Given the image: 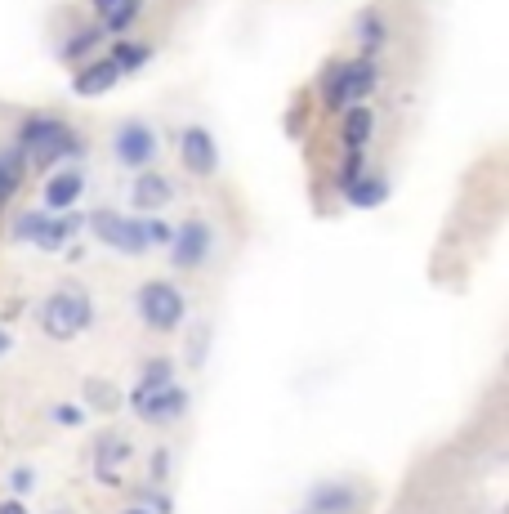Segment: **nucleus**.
Listing matches in <instances>:
<instances>
[{"label": "nucleus", "instance_id": "7c9ffc66", "mask_svg": "<svg viewBox=\"0 0 509 514\" xmlns=\"http://www.w3.org/2000/svg\"><path fill=\"white\" fill-rule=\"evenodd\" d=\"M112 5H117V0H94V9H99V14H108Z\"/></svg>", "mask_w": 509, "mask_h": 514}, {"label": "nucleus", "instance_id": "0eeeda50", "mask_svg": "<svg viewBox=\"0 0 509 514\" xmlns=\"http://www.w3.org/2000/svg\"><path fill=\"white\" fill-rule=\"evenodd\" d=\"M210 242H215V228L206 220H184L170 233V260H175V269H197L210 255Z\"/></svg>", "mask_w": 509, "mask_h": 514}, {"label": "nucleus", "instance_id": "ddd939ff", "mask_svg": "<svg viewBox=\"0 0 509 514\" xmlns=\"http://www.w3.org/2000/svg\"><path fill=\"white\" fill-rule=\"evenodd\" d=\"M130 202H134V211H161V206L170 202V179L161 175V170H139V179H134V188H130Z\"/></svg>", "mask_w": 509, "mask_h": 514}, {"label": "nucleus", "instance_id": "cd10ccee", "mask_svg": "<svg viewBox=\"0 0 509 514\" xmlns=\"http://www.w3.org/2000/svg\"><path fill=\"white\" fill-rule=\"evenodd\" d=\"M358 175H367V161H362V152H349V161H344V170H340V188H349Z\"/></svg>", "mask_w": 509, "mask_h": 514}, {"label": "nucleus", "instance_id": "4be33fe9", "mask_svg": "<svg viewBox=\"0 0 509 514\" xmlns=\"http://www.w3.org/2000/svg\"><path fill=\"white\" fill-rule=\"evenodd\" d=\"M50 220H54L50 211H23L14 220V242H32L36 246V242H41V233L50 228Z\"/></svg>", "mask_w": 509, "mask_h": 514}, {"label": "nucleus", "instance_id": "39448f33", "mask_svg": "<svg viewBox=\"0 0 509 514\" xmlns=\"http://www.w3.org/2000/svg\"><path fill=\"white\" fill-rule=\"evenodd\" d=\"M134 309H139V322L152 331H175L188 313V300L179 287L170 282H143L139 295H134Z\"/></svg>", "mask_w": 509, "mask_h": 514}, {"label": "nucleus", "instance_id": "f3484780", "mask_svg": "<svg viewBox=\"0 0 509 514\" xmlns=\"http://www.w3.org/2000/svg\"><path fill=\"white\" fill-rule=\"evenodd\" d=\"M81 224H85L81 215L67 211V215H59V220H50V228L41 233L36 246H41V251H67V242H72V233H81Z\"/></svg>", "mask_w": 509, "mask_h": 514}, {"label": "nucleus", "instance_id": "c756f323", "mask_svg": "<svg viewBox=\"0 0 509 514\" xmlns=\"http://www.w3.org/2000/svg\"><path fill=\"white\" fill-rule=\"evenodd\" d=\"M9 345H14V340H9V331L0 327V354H9Z\"/></svg>", "mask_w": 509, "mask_h": 514}, {"label": "nucleus", "instance_id": "6ab92c4d", "mask_svg": "<svg viewBox=\"0 0 509 514\" xmlns=\"http://www.w3.org/2000/svg\"><path fill=\"white\" fill-rule=\"evenodd\" d=\"M353 492L349 488H340V483H322L318 492H313V514H344V510H353Z\"/></svg>", "mask_w": 509, "mask_h": 514}, {"label": "nucleus", "instance_id": "20e7f679", "mask_svg": "<svg viewBox=\"0 0 509 514\" xmlns=\"http://www.w3.org/2000/svg\"><path fill=\"white\" fill-rule=\"evenodd\" d=\"M36 318H41V331L50 340H72L94 322V309H90V295L85 291H54L41 300Z\"/></svg>", "mask_w": 509, "mask_h": 514}, {"label": "nucleus", "instance_id": "f03ea898", "mask_svg": "<svg viewBox=\"0 0 509 514\" xmlns=\"http://www.w3.org/2000/svg\"><path fill=\"white\" fill-rule=\"evenodd\" d=\"M90 228H94V237H99L103 246H112V251H121V255H143L148 246H170V228L166 220H130V215H117V211H94L90 215Z\"/></svg>", "mask_w": 509, "mask_h": 514}, {"label": "nucleus", "instance_id": "9b49d317", "mask_svg": "<svg viewBox=\"0 0 509 514\" xmlns=\"http://www.w3.org/2000/svg\"><path fill=\"white\" fill-rule=\"evenodd\" d=\"M81 193H85V170L67 166V170H59V175L45 179V206H41V211L67 215L76 202H81Z\"/></svg>", "mask_w": 509, "mask_h": 514}, {"label": "nucleus", "instance_id": "dca6fc26", "mask_svg": "<svg viewBox=\"0 0 509 514\" xmlns=\"http://www.w3.org/2000/svg\"><path fill=\"white\" fill-rule=\"evenodd\" d=\"M344 193H349V202L358 206V211H376L384 197H389V184H384L380 175H358L349 188H344Z\"/></svg>", "mask_w": 509, "mask_h": 514}, {"label": "nucleus", "instance_id": "a211bd4d", "mask_svg": "<svg viewBox=\"0 0 509 514\" xmlns=\"http://www.w3.org/2000/svg\"><path fill=\"white\" fill-rule=\"evenodd\" d=\"M353 32H358V41H362V50L371 54V59H376V50L384 45V18H380V9H362L358 14V23H353Z\"/></svg>", "mask_w": 509, "mask_h": 514}, {"label": "nucleus", "instance_id": "bb28decb", "mask_svg": "<svg viewBox=\"0 0 509 514\" xmlns=\"http://www.w3.org/2000/svg\"><path fill=\"white\" fill-rule=\"evenodd\" d=\"M54 421L67 425V430H76V425H85V407H76V403H59V407H54Z\"/></svg>", "mask_w": 509, "mask_h": 514}, {"label": "nucleus", "instance_id": "4468645a", "mask_svg": "<svg viewBox=\"0 0 509 514\" xmlns=\"http://www.w3.org/2000/svg\"><path fill=\"white\" fill-rule=\"evenodd\" d=\"M371 130H376V112H371L367 103H358V108H344V130H340L344 148L362 152V148H367V139H371Z\"/></svg>", "mask_w": 509, "mask_h": 514}, {"label": "nucleus", "instance_id": "f8f14e48", "mask_svg": "<svg viewBox=\"0 0 509 514\" xmlns=\"http://www.w3.org/2000/svg\"><path fill=\"white\" fill-rule=\"evenodd\" d=\"M121 81V68H117V59H94V63H85L81 72L72 76V94H81V99H94V94H103V90H112V85Z\"/></svg>", "mask_w": 509, "mask_h": 514}, {"label": "nucleus", "instance_id": "f257e3e1", "mask_svg": "<svg viewBox=\"0 0 509 514\" xmlns=\"http://www.w3.org/2000/svg\"><path fill=\"white\" fill-rule=\"evenodd\" d=\"M27 157V166H59V161H72L85 152V139L67 126L63 117H50V112H36V117L23 121L18 130V144Z\"/></svg>", "mask_w": 509, "mask_h": 514}, {"label": "nucleus", "instance_id": "a878e982", "mask_svg": "<svg viewBox=\"0 0 509 514\" xmlns=\"http://www.w3.org/2000/svg\"><path fill=\"white\" fill-rule=\"evenodd\" d=\"M9 488H14L18 497H27V492L36 488V470H32V465H18V470H9Z\"/></svg>", "mask_w": 509, "mask_h": 514}, {"label": "nucleus", "instance_id": "1a4fd4ad", "mask_svg": "<svg viewBox=\"0 0 509 514\" xmlns=\"http://www.w3.org/2000/svg\"><path fill=\"white\" fill-rule=\"evenodd\" d=\"M179 152H184L188 175L210 179L219 170V148H215V135H210L206 126H188L184 139H179Z\"/></svg>", "mask_w": 509, "mask_h": 514}, {"label": "nucleus", "instance_id": "393cba45", "mask_svg": "<svg viewBox=\"0 0 509 514\" xmlns=\"http://www.w3.org/2000/svg\"><path fill=\"white\" fill-rule=\"evenodd\" d=\"M85 394H90V403L103 407V412H117V407H121V394H117V389H108L103 380H90V385H85Z\"/></svg>", "mask_w": 509, "mask_h": 514}, {"label": "nucleus", "instance_id": "9d476101", "mask_svg": "<svg viewBox=\"0 0 509 514\" xmlns=\"http://www.w3.org/2000/svg\"><path fill=\"white\" fill-rule=\"evenodd\" d=\"M130 461V439L117 430L99 434V443H94V479L103 483V488H121V470L117 465Z\"/></svg>", "mask_w": 509, "mask_h": 514}, {"label": "nucleus", "instance_id": "6e6552de", "mask_svg": "<svg viewBox=\"0 0 509 514\" xmlns=\"http://www.w3.org/2000/svg\"><path fill=\"white\" fill-rule=\"evenodd\" d=\"M130 407L143 416V421H152V425H170V421H179V416L188 412V394H184L179 385L152 389V394L134 389V394H130Z\"/></svg>", "mask_w": 509, "mask_h": 514}, {"label": "nucleus", "instance_id": "2eb2a0df", "mask_svg": "<svg viewBox=\"0 0 509 514\" xmlns=\"http://www.w3.org/2000/svg\"><path fill=\"white\" fill-rule=\"evenodd\" d=\"M23 175H27L23 148H0V211H5V202L23 188Z\"/></svg>", "mask_w": 509, "mask_h": 514}, {"label": "nucleus", "instance_id": "7ed1b4c3", "mask_svg": "<svg viewBox=\"0 0 509 514\" xmlns=\"http://www.w3.org/2000/svg\"><path fill=\"white\" fill-rule=\"evenodd\" d=\"M376 81H380V68L371 54H362V59H353V63H331V68L322 72V103L335 112L358 108V103H367V94L376 90Z\"/></svg>", "mask_w": 509, "mask_h": 514}, {"label": "nucleus", "instance_id": "412c9836", "mask_svg": "<svg viewBox=\"0 0 509 514\" xmlns=\"http://www.w3.org/2000/svg\"><path fill=\"white\" fill-rule=\"evenodd\" d=\"M99 41H103V27H99V23L81 27V32H72V36H67V45H63V59H67V63H81L85 54H90Z\"/></svg>", "mask_w": 509, "mask_h": 514}, {"label": "nucleus", "instance_id": "5701e85b", "mask_svg": "<svg viewBox=\"0 0 509 514\" xmlns=\"http://www.w3.org/2000/svg\"><path fill=\"white\" fill-rule=\"evenodd\" d=\"M112 59H117L121 76H126V72H139L143 63L152 59V45H139V41H117V50H112Z\"/></svg>", "mask_w": 509, "mask_h": 514}, {"label": "nucleus", "instance_id": "c85d7f7f", "mask_svg": "<svg viewBox=\"0 0 509 514\" xmlns=\"http://www.w3.org/2000/svg\"><path fill=\"white\" fill-rule=\"evenodd\" d=\"M0 514H27V510L18 506V501H0Z\"/></svg>", "mask_w": 509, "mask_h": 514}, {"label": "nucleus", "instance_id": "423d86ee", "mask_svg": "<svg viewBox=\"0 0 509 514\" xmlns=\"http://www.w3.org/2000/svg\"><path fill=\"white\" fill-rule=\"evenodd\" d=\"M112 152H117L121 166L148 170V161L157 157V130H152L148 121H126V126H117V135H112Z\"/></svg>", "mask_w": 509, "mask_h": 514}, {"label": "nucleus", "instance_id": "b1692460", "mask_svg": "<svg viewBox=\"0 0 509 514\" xmlns=\"http://www.w3.org/2000/svg\"><path fill=\"white\" fill-rule=\"evenodd\" d=\"M134 18H139V0H117V5H112L108 14H103V23H99V27H103V36H108V32L117 36V32H126Z\"/></svg>", "mask_w": 509, "mask_h": 514}, {"label": "nucleus", "instance_id": "2f4dec72", "mask_svg": "<svg viewBox=\"0 0 509 514\" xmlns=\"http://www.w3.org/2000/svg\"><path fill=\"white\" fill-rule=\"evenodd\" d=\"M126 514H152V510H143V506H134V510H126Z\"/></svg>", "mask_w": 509, "mask_h": 514}, {"label": "nucleus", "instance_id": "aec40b11", "mask_svg": "<svg viewBox=\"0 0 509 514\" xmlns=\"http://www.w3.org/2000/svg\"><path fill=\"white\" fill-rule=\"evenodd\" d=\"M166 385H175V363H170V358H148V363H143L139 385H134V389L152 394V389H166Z\"/></svg>", "mask_w": 509, "mask_h": 514}]
</instances>
